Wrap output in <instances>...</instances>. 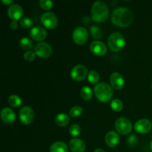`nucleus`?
Masks as SVG:
<instances>
[{
  "label": "nucleus",
  "mask_w": 152,
  "mask_h": 152,
  "mask_svg": "<svg viewBox=\"0 0 152 152\" xmlns=\"http://www.w3.org/2000/svg\"><path fill=\"white\" fill-rule=\"evenodd\" d=\"M94 152H105V151L103 149H102V148H96Z\"/></svg>",
  "instance_id": "f704fd0d"
},
{
  "label": "nucleus",
  "mask_w": 152,
  "mask_h": 152,
  "mask_svg": "<svg viewBox=\"0 0 152 152\" xmlns=\"http://www.w3.org/2000/svg\"><path fill=\"white\" fill-rule=\"evenodd\" d=\"M137 141H138V139L136 135L132 134L128 138L127 142L129 146H134V145L137 143Z\"/></svg>",
  "instance_id": "2f4dec72"
},
{
  "label": "nucleus",
  "mask_w": 152,
  "mask_h": 152,
  "mask_svg": "<svg viewBox=\"0 0 152 152\" xmlns=\"http://www.w3.org/2000/svg\"><path fill=\"white\" fill-rule=\"evenodd\" d=\"M55 123L57 126H61V127H65L70 123V117L67 114L61 113L56 117Z\"/></svg>",
  "instance_id": "aec40b11"
},
{
  "label": "nucleus",
  "mask_w": 152,
  "mask_h": 152,
  "mask_svg": "<svg viewBox=\"0 0 152 152\" xmlns=\"http://www.w3.org/2000/svg\"><path fill=\"white\" fill-rule=\"evenodd\" d=\"M73 40L77 45L85 44L88 39V32L83 27H78L73 31Z\"/></svg>",
  "instance_id": "0eeeda50"
},
{
  "label": "nucleus",
  "mask_w": 152,
  "mask_h": 152,
  "mask_svg": "<svg viewBox=\"0 0 152 152\" xmlns=\"http://www.w3.org/2000/svg\"><path fill=\"white\" fill-rule=\"evenodd\" d=\"M36 55H37L36 53L34 51H33V50H28L24 54V59L26 61H28V62H32L35 59Z\"/></svg>",
  "instance_id": "7c9ffc66"
},
{
  "label": "nucleus",
  "mask_w": 152,
  "mask_h": 152,
  "mask_svg": "<svg viewBox=\"0 0 152 152\" xmlns=\"http://www.w3.org/2000/svg\"><path fill=\"white\" fill-rule=\"evenodd\" d=\"M90 32L92 37L95 39H99L102 37V31L97 26H92L90 29Z\"/></svg>",
  "instance_id": "cd10ccee"
},
{
  "label": "nucleus",
  "mask_w": 152,
  "mask_h": 152,
  "mask_svg": "<svg viewBox=\"0 0 152 152\" xmlns=\"http://www.w3.org/2000/svg\"><path fill=\"white\" fill-rule=\"evenodd\" d=\"M8 103L10 106L13 108H18L22 105V100L17 95H10L8 98Z\"/></svg>",
  "instance_id": "4be33fe9"
},
{
  "label": "nucleus",
  "mask_w": 152,
  "mask_h": 152,
  "mask_svg": "<svg viewBox=\"0 0 152 152\" xmlns=\"http://www.w3.org/2000/svg\"><path fill=\"white\" fill-rule=\"evenodd\" d=\"M152 129L151 121L147 119H141L136 122L134 125V130L139 134L148 133Z\"/></svg>",
  "instance_id": "9b49d317"
},
{
  "label": "nucleus",
  "mask_w": 152,
  "mask_h": 152,
  "mask_svg": "<svg viewBox=\"0 0 152 152\" xmlns=\"http://www.w3.org/2000/svg\"><path fill=\"white\" fill-rule=\"evenodd\" d=\"M10 27L12 30H16L18 28V23L16 21L12 20L10 24Z\"/></svg>",
  "instance_id": "473e14b6"
},
{
  "label": "nucleus",
  "mask_w": 152,
  "mask_h": 152,
  "mask_svg": "<svg viewBox=\"0 0 152 152\" xmlns=\"http://www.w3.org/2000/svg\"><path fill=\"white\" fill-rule=\"evenodd\" d=\"M150 148H151V150L152 151V141L151 142V143H150Z\"/></svg>",
  "instance_id": "c9c22d12"
},
{
  "label": "nucleus",
  "mask_w": 152,
  "mask_h": 152,
  "mask_svg": "<svg viewBox=\"0 0 152 152\" xmlns=\"http://www.w3.org/2000/svg\"><path fill=\"white\" fill-rule=\"evenodd\" d=\"M7 13L8 16L12 20L17 21L19 19H22V16H23V9L21 7L19 4H11L10 7H8L7 10Z\"/></svg>",
  "instance_id": "f8f14e48"
},
{
  "label": "nucleus",
  "mask_w": 152,
  "mask_h": 152,
  "mask_svg": "<svg viewBox=\"0 0 152 152\" xmlns=\"http://www.w3.org/2000/svg\"><path fill=\"white\" fill-rule=\"evenodd\" d=\"M116 130L123 135H127L132 130V125L130 120L125 117H120L115 122Z\"/></svg>",
  "instance_id": "39448f33"
},
{
  "label": "nucleus",
  "mask_w": 152,
  "mask_h": 152,
  "mask_svg": "<svg viewBox=\"0 0 152 152\" xmlns=\"http://www.w3.org/2000/svg\"><path fill=\"white\" fill-rule=\"evenodd\" d=\"M105 141L106 145L110 148H114L120 142V136L117 132L110 131L105 134Z\"/></svg>",
  "instance_id": "f3484780"
},
{
  "label": "nucleus",
  "mask_w": 152,
  "mask_h": 152,
  "mask_svg": "<svg viewBox=\"0 0 152 152\" xmlns=\"http://www.w3.org/2000/svg\"><path fill=\"white\" fill-rule=\"evenodd\" d=\"M125 45H126V40L123 36L120 33H114L108 37V45L110 50L112 51H120L124 48Z\"/></svg>",
  "instance_id": "20e7f679"
},
{
  "label": "nucleus",
  "mask_w": 152,
  "mask_h": 152,
  "mask_svg": "<svg viewBox=\"0 0 152 152\" xmlns=\"http://www.w3.org/2000/svg\"><path fill=\"white\" fill-rule=\"evenodd\" d=\"M110 82L113 88L116 90H120L124 87L125 80L123 76L117 72L112 73L110 77Z\"/></svg>",
  "instance_id": "2eb2a0df"
},
{
  "label": "nucleus",
  "mask_w": 152,
  "mask_h": 152,
  "mask_svg": "<svg viewBox=\"0 0 152 152\" xmlns=\"http://www.w3.org/2000/svg\"><path fill=\"white\" fill-rule=\"evenodd\" d=\"M109 11L104 1H96L92 5L91 19L96 22H103L108 19Z\"/></svg>",
  "instance_id": "f03ea898"
},
{
  "label": "nucleus",
  "mask_w": 152,
  "mask_h": 152,
  "mask_svg": "<svg viewBox=\"0 0 152 152\" xmlns=\"http://www.w3.org/2000/svg\"><path fill=\"white\" fill-rule=\"evenodd\" d=\"M134 15L132 10L127 7H117L111 14V22L119 27H126L132 23Z\"/></svg>",
  "instance_id": "f257e3e1"
},
{
  "label": "nucleus",
  "mask_w": 152,
  "mask_h": 152,
  "mask_svg": "<svg viewBox=\"0 0 152 152\" xmlns=\"http://www.w3.org/2000/svg\"><path fill=\"white\" fill-rule=\"evenodd\" d=\"M151 87H152V84H151Z\"/></svg>",
  "instance_id": "e433bc0d"
},
{
  "label": "nucleus",
  "mask_w": 152,
  "mask_h": 152,
  "mask_svg": "<svg viewBox=\"0 0 152 152\" xmlns=\"http://www.w3.org/2000/svg\"><path fill=\"white\" fill-rule=\"evenodd\" d=\"M19 119L24 125H30L34 119V113L32 108L29 106H24L19 111Z\"/></svg>",
  "instance_id": "1a4fd4ad"
},
{
  "label": "nucleus",
  "mask_w": 152,
  "mask_h": 152,
  "mask_svg": "<svg viewBox=\"0 0 152 152\" xmlns=\"http://www.w3.org/2000/svg\"><path fill=\"white\" fill-rule=\"evenodd\" d=\"M1 119L4 123L10 124L13 123L16 120V114L14 111L10 108H4L1 111Z\"/></svg>",
  "instance_id": "a211bd4d"
},
{
  "label": "nucleus",
  "mask_w": 152,
  "mask_h": 152,
  "mask_svg": "<svg viewBox=\"0 0 152 152\" xmlns=\"http://www.w3.org/2000/svg\"><path fill=\"white\" fill-rule=\"evenodd\" d=\"M81 96L84 100L86 101H89L91 99L92 96H93V92H92V90L91 89L90 87L88 86H85L82 88L81 92Z\"/></svg>",
  "instance_id": "412c9836"
},
{
  "label": "nucleus",
  "mask_w": 152,
  "mask_h": 152,
  "mask_svg": "<svg viewBox=\"0 0 152 152\" xmlns=\"http://www.w3.org/2000/svg\"><path fill=\"white\" fill-rule=\"evenodd\" d=\"M1 1L4 4H10L13 3V0H1Z\"/></svg>",
  "instance_id": "72a5a7b5"
},
{
  "label": "nucleus",
  "mask_w": 152,
  "mask_h": 152,
  "mask_svg": "<svg viewBox=\"0 0 152 152\" xmlns=\"http://www.w3.org/2000/svg\"><path fill=\"white\" fill-rule=\"evenodd\" d=\"M88 74L87 68L83 65H75L71 71V77L75 81H82Z\"/></svg>",
  "instance_id": "6e6552de"
},
{
  "label": "nucleus",
  "mask_w": 152,
  "mask_h": 152,
  "mask_svg": "<svg viewBox=\"0 0 152 152\" xmlns=\"http://www.w3.org/2000/svg\"><path fill=\"white\" fill-rule=\"evenodd\" d=\"M20 25L24 28H29L33 25V21L28 17H23L20 19Z\"/></svg>",
  "instance_id": "c85d7f7f"
},
{
  "label": "nucleus",
  "mask_w": 152,
  "mask_h": 152,
  "mask_svg": "<svg viewBox=\"0 0 152 152\" xmlns=\"http://www.w3.org/2000/svg\"><path fill=\"white\" fill-rule=\"evenodd\" d=\"M111 109L114 111H120L123 108V103L120 99H114L111 102Z\"/></svg>",
  "instance_id": "393cba45"
},
{
  "label": "nucleus",
  "mask_w": 152,
  "mask_h": 152,
  "mask_svg": "<svg viewBox=\"0 0 152 152\" xmlns=\"http://www.w3.org/2000/svg\"><path fill=\"white\" fill-rule=\"evenodd\" d=\"M94 94L98 100L102 102H108L113 97L114 91L109 85L102 82L95 86Z\"/></svg>",
  "instance_id": "7ed1b4c3"
},
{
  "label": "nucleus",
  "mask_w": 152,
  "mask_h": 152,
  "mask_svg": "<svg viewBox=\"0 0 152 152\" xmlns=\"http://www.w3.org/2000/svg\"><path fill=\"white\" fill-rule=\"evenodd\" d=\"M50 152H68V148L65 142L57 141L50 145Z\"/></svg>",
  "instance_id": "6ab92c4d"
},
{
  "label": "nucleus",
  "mask_w": 152,
  "mask_h": 152,
  "mask_svg": "<svg viewBox=\"0 0 152 152\" xmlns=\"http://www.w3.org/2000/svg\"><path fill=\"white\" fill-rule=\"evenodd\" d=\"M19 44L21 48L23 49V50H30V49L33 47V42L28 37H23V38L19 40Z\"/></svg>",
  "instance_id": "5701e85b"
},
{
  "label": "nucleus",
  "mask_w": 152,
  "mask_h": 152,
  "mask_svg": "<svg viewBox=\"0 0 152 152\" xmlns=\"http://www.w3.org/2000/svg\"><path fill=\"white\" fill-rule=\"evenodd\" d=\"M34 52L39 57L48 58L51 55L52 48L48 43L41 42L36 45V46L34 47Z\"/></svg>",
  "instance_id": "9d476101"
},
{
  "label": "nucleus",
  "mask_w": 152,
  "mask_h": 152,
  "mask_svg": "<svg viewBox=\"0 0 152 152\" xmlns=\"http://www.w3.org/2000/svg\"><path fill=\"white\" fill-rule=\"evenodd\" d=\"M69 148L71 152H84L86 151V144L81 139L74 138L69 142Z\"/></svg>",
  "instance_id": "dca6fc26"
},
{
  "label": "nucleus",
  "mask_w": 152,
  "mask_h": 152,
  "mask_svg": "<svg viewBox=\"0 0 152 152\" xmlns=\"http://www.w3.org/2000/svg\"><path fill=\"white\" fill-rule=\"evenodd\" d=\"M53 1L50 0H40L39 5L44 10H50L53 7Z\"/></svg>",
  "instance_id": "c756f323"
},
{
  "label": "nucleus",
  "mask_w": 152,
  "mask_h": 152,
  "mask_svg": "<svg viewBox=\"0 0 152 152\" xmlns=\"http://www.w3.org/2000/svg\"><path fill=\"white\" fill-rule=\"evenodd\" d=\"M42 24L48 29H54L58 25V19L56 15L52 12H46L40 18Z\"/></svg>",
  "instance_id": "423d86ee"
},
{
  "label": "nucleus",
  "mask_w": 152,
  "mask_h": 152,
  "mask_svg": "<svg viewBox=\"0 0 152 152\" xmlns=\"http://www.w3.org/2000/svg\"><path fill=\"white\" fill-rule=\"evenodd\" d=\"M88 80L91 84H98V82L99 81V74L96 71L92 70L89 71L88 74Z\"/></svg>",
  "instance_id": "b1692460"
},
{
  "label": "nucleus",
  "mask_w": 152,
  "mask_h": 152,
  "mask_svg": "<svg viewBox=\"0 0 152 152\" xmlns=\"http://www.w3.org/2000/svg\"><path fill=\"white\" fill-rule=\"evenodd\" d=\"M81 133V128L79 125L73 124L69 128V134L74 137L79 136Z\"/></svg>",
  "instance_id": "a878e982"
},
{
  "label": "nucleus",
  "mask_w": 152,
  "mask_h": 152,
  "mask_svg": "<svg viewBox=\"0 0 152 152\" xmlns=\"http://www.w3.org/2000/svg\"><path fill=\"white\" fill-rule=\"evenodd\" d=\"M83 108L80 105H76L74 106L72 108H71L69 111V114L71 117H77L80 116L83 113Z\"/></svg>",
  "instance_id": "bb28decb"
},
{
  "label": "nucleus",
  "mask_w": 152,
  "mask_h": 152,
  "mask_svg": "<svg viewBox=\"0 0 152 152\" xmlns=\"http://www.w3.org/2000/svg\"><path fill=\"white\" fill-rule=\"evenodd\" d=\"M30 37L35 41H43L47 37V31L41 26H35L30 31Z\"/></svg>",
  "instance_id": "ddd939ff"
},
{
  "label": "nucleus",
  "mask_w": 152,
  "mask_h": 152,
  "mask_svg": "<svg viewBox=\"0 0 152 152\" xmlns=\"http://www.w3.org/2000/svg\"><path fill=\"white\" fill-rule=\"evenodd\" d=\"M90 50L96 56H104L107 53V47L102 42L94 41L90 45Z\"/></svg>",
  "instance_id": "4468645a"
}]
</instances>
